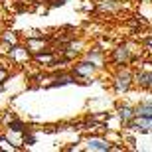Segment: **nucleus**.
<instances>
[{
  "label": "nucleus",
  "mask_w": 152,
  "mask_h": 152,
  "mask_svg": "<svg viewBox=\"0 0 152 152\" xmlns=\"http://www.w3.org/2000/svg\"><path fill=\"white\" fill-rule=\"evenodd\" d=\"M8 57H10L14 63L22 65V63H26L30 59V51L26 50V48H22V45H14V48L8 50Z\"/></svg>",
  "instance_id": "f257e3e1"
},
{
  "label": "nucleus",
  "mask_w": 152,
  "mask_h": 152,
  "mask_svg": "<svg viewBox=\"0 0 152 152\" xmlns=\"http://www.w3.org/2000/svg\"><path fill=\"white\" fill-rule=\"evenodd\" d=\"M148 48H150V50H148V51H152V38L148 39Z\"/></svg>",
  "instance_id": "a211bd4d"
},
{
  "label": "nucleus",
  "mask_w": 152,
  "mask_h": 152,
  "mask_svg": "<svg viewBox=\"0 0 152 152\" xmlns=\"http://www.w3.org/2000/svg\"><path fill=\"white\" fill-rule=\"evenodd\" d=\"M0 150L14 152V150H18V146H12V144H10V140H8L6 136H0Z\"/></svg>",
  "instance_id": "ddd939ff"
},
{
  "label": "nucleus",
  "mask_w": 152,
  "mask_h": 152,
  "mask_svg": "<svg viewBox=\"0 0 152 152\" xmlns=\"http://www.w3.org/2000/svg\"><path fill=\"white\" fill-rule=\"evenodd\" d=\"M148 89H152V81H150V87H148Z\"/></svg>",
  "instance_id": "aec40b11"
},
{
  "label": "nucleus",
  "mask_w": 152,
  "mask_h": 152,
  "mask_svg": "<svg viewBox=\"0 0 152 152\" xmlns=\"http://www.w3.org/2000/svg\"><path fill=\"white\" fill-rule=\"evenodd\" d=\"M85 57H87V61L93 63L95 67H103V59H105V53H103V50H91Z\"/></svg>",
  "instance_id": "0eeeda50"
},
{
  "label": "nucleus",
  "mask_w": 152,
  "mask_h": 152,
  "mask_svg": "<svg viewBox=\"0 0 152 152\" xmlns=\"http://www.w3.org/2000/svg\"><path fill=\"white\" fill-rule=\"evenodd\" d=\"M0 118H2V113H0Z\"/></svg>",
  "instance_id": "4be33fe9"
},
{
  "label": "nucleus",
  "mask_w": 152,
  "mask_h": 152,
  "mask_svg": "<svg viewBox=\"0 0 152 152\" xmlns=\"http://www.w3.org/2000/svg\"><path fill=\"white\" fill-rule=\"evenodd\" d=\"M109 146H111V142L101 138V136H91L89 140H87V150H101V152H107Z\"/></svg>",
  "instance_id": "20e7f679"
},
{
  "label": "nucleus",
  "mask_w": 152,
  "mask_h": 152,
  "mask_svg": "<svg viewBox=\"0 0 152 152\" xmlns=\"http://www.w3.org/2000/svg\"><path fill=\"white\" fill-rule=\"evenodd\" d=\"M142 71H150V73H152V61L144 63V65H142Z\"/></svg>",
  "instance_id": "f3484780"
},
{
  "label": "nucleus",
  "mask_w": 152,
  "mask_h": 152,
  "mask_svg": "<svg viewBox=\"0 0 152 152\" xmlns=\"http://www.w3.org/2000/svg\"><path fill=\"white\" fill-rule=\"evenodd\" d=\"M67 83H75L73 75H59V77L56 79V85H67Z\"/></svg>",
  "instance_id": "2eb2a0df"
},
{
  "label": "nucleus",
  "mask_w": 152,
  "mask_h": 152,
  "mask_svg": "<svg viewBox=\"0 0 152 152\" xmlns=\"http://www.w3.org/2000/svg\"><path fill=\"white\" fill-rule=\"evenodd\" d=\"M142 2H148V0H142Z\"/></svg>",
  "instance_id": "412c9836"
},
{
  "label": "nucleus",
  "mask_w": 152,
  "mask_h": 152,
  "mask_svg": "<svg viewBox=\"0 0 152 152\" xmlns=\"http://www.w3.org/2000/svg\"><path fill=\"white\" fill-rule=\"evenodd\" d=\"M2 28H4V26H2V22H0V34H2Z\"/></svg>",
  "instance_id": "6ab92c4d"
},
{
  "label": "nucleus",
  "mask_w": 152,
  "mask_h": 152,
  "mask_svg": "<svg viewBox=\"0 0 152 152\" xmlns=\"http://www.w3.org/2000/svg\"><path fill=\"white\" fill-rule=\"evenodd\" d=\"M6 79H8V71H6L4 67H0V83H2V81H6Z\"/></svg>",
  "instance_id": "dca6fc26"
},
{
  "label": "nucleus",
  "mask_w": 152,
  "mask_h": 152,
  "mask_svg": "<svg viewBox=\"0 0 152 152\" xmlns=\"http://www.w3.org/2000/svg\"><path fill=\"white\" fill-rule=\"evenodd\" d=\"M26 50L30 53H39V51H48V44L44 42V38H30L26 44Z\"/></svg>",
  "instance_id": "423d86ee"
},
{
  "label": "nucleus",
  "mask_w": 152,
  "mask_h": 152,
  "mask_svg": "<svg viewBox=\"0 0 152 152\" xmlns=\"http://www.w3.org/2000/svg\"><path fill=\"white\" fill-rule=\"evenodd\" d=\"M129 126L134 130H140V132H150L152 130V117H138V115H134L132 121L129 123Z\"/></svg>",
  "instance_id": "f03ea898"
},
{
  "label": "nucleus",
  "mask_w": 152,
  "mask_h": 152,
  "mask_svg": "<svg viewBox=\"0 0 152 152\" xmlns=\"http://www.w3.org/2000/svg\"><path fill=\"white\" fill-rule=\"evenodd\" d=\"M34 56H36V59H38L39 63H48V65H51V63L56 61L53 53H42V51H39V53H34Z\"/></svg>",
  "instance_id": "f8f14e48"
},
{
  "label": "nucleus",
  "mask_w": 152,
  "mask_h": 152,
  "mask_svg": "<svg viewBox=\"0 0 152 152\" xmlns=\"http://www.w3.org/2000/svg\"><path fill=\"white\" fill-rule=\"evenodd\" d=\"M130 81H132V75H130L129 69H124V71H121V73L117 75V79H115V89L117 91H129Z\"/></svg>",
  "instance_id": "7ed1b4c3"
},
{
  "label": "nucleus",
  "mask_w": 152,
  "mask_h": 152,
  "mask_svg": "<svg viewBox=\"0 0 152 152\" xmlns=\"http://www.w3.org/2000/svg\"><path fill=\"white\" fill-rule=\"evenodd\" d=\"M113 57H115V61H117V63H129V61H130V50L126 48V45H123V48H117Z\"/></svg>",
  "instance_id": "6e6552de"
},
{
  "label": "nucleus",
  "mask_w": 152,
  "mask_h": 152,
  "mask_svg": "<svg viewBox=\"0 0 152 152\" xmlns=\"http://www.w3.org/2000/svg\"><path fill=\"white\" fill-rule=\"evenodd\" d=\"M0 39H4L6 44H10V45H16L18 44V38L14 34H10V32H4V34H0Z\"/></svg>",
  "instance_id": "4468645a"
},
{
  "label": "nucleus",
  "mask_w": 152,
  "mask_h": 152,
  "mask_svg": "<svg viewBox=\"0 0 152 152\" xmlns=\"http://www.w3.org/2000/svg\"><path fill=\"white\" fill-rule=\"evenodd\" d=\"M97 71V67L93 65V63H89V61H81V63H77L75 65V75L77 77H87V79H91V75Z\"/></svg>",
  "instance_id": "39448f33"
},
{
  "label": "nucleus",
  "mask_w": 152,
  "mask_h": 152,
  "mask_svg": "<svg viewBox=\"0 0 152 152\" xmlns=\"http://www.w3.org/2000/svg\"><path fill=\"white\" fill-rule=\"evenodd\" d=\"M136 81H138V85H142V87H150V81H152V73L150 71H140V73L136 75Z\"/></svg>",
  "instance_id": "9b49d317"
},
{
  "label": "nucleus",
  "mask_w": 152,
  "mask_h": 152,
  "mask_svg": "<svg viewBox=\"0 0 152 152\" xmlns=\"http://www.w3.org/2000/svg\"><path fill=\"white\" fill-rule=\"evenodd\" d=\"M132 117H134V109L126 107V105L118 109V118L123 121V124H129L130 121H132Z\"/></svg>",
  "instance_id": "1a4fd4ad"
},
{
  "label": "nucleus",
  "mask_w": 152,
  "mask_h": 152,
  "mask_svg": "<svg viewBox=\"0 0 152 152\" xmlns=\"http://www.w3.org/2000/svg\"><path fill=\"white\" fill-rule=\"evenodd\" d=\"M134 115H138V117H152V101L140 103L138 107H134Z\"/></svg>",
  "instance_id": "9d476101"
}]
</instances>
